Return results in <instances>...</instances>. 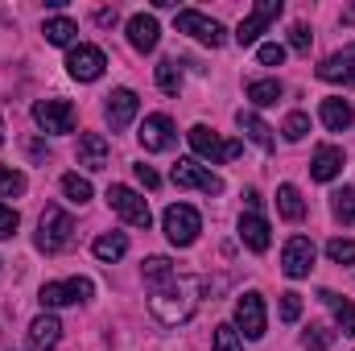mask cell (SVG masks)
I'll use <instances>...</instances> for the list:
<instances>
[{
    "label": "cell",
    "instance_id": "obj_8",
    "mask_svg": "<svg viewBox=\"0 0 355 351\" xmlns=\"http://www.w3.org/2000/svg\"><path fill=\"white\" fill-rule=\"evenodd\" d=\"M236 327L244 331V339H265L268 314H265V298H261L257 289H248V293L236 302Z\"/></svg>",
    "mask_w": 355,
    "mask_h": 351
},
{
    "label": "cell",
    "instance_id": "obj_23",
    "mask_svg": "<svg viewBox=\"0 0 355 351\" xmlns=\"http://www.w3.org/2000/svg\"><path fill=\"white\" fill-rule=\"evenodd\" d=\"M318 298H322V306L335 314V323H339V331L343 335H355V306L343 298V293H335V289H318Z\"/></svg>",
    "mask_w": 355,
    "mask_h": 351
},
{
    "label": "cell",
    "instance_id": "obj_39",
    "mask_svg": "<svg viewBox=\"0 0 355 351\" xmlns=\"http://www.w3.org/2000/svg\"><path fill=\"white\" fill-rule=\"evenodd\" d=\"M257 58H261L265 67H281V62H285V46H277V42H265V46L257 50Z\"/></svg>",
    "mask_w": 355,
    "mask_h": 351
},
{
    "label": "cell",
    "instance_id": "obj_15",
    "mask_svg": "<svg viewBox=\"0 0 355 351\" xmlns=\"http://www.w3.org/2000/svg\"><path fill=\"white\" fill-rule=\"evenodd\" d=\"M137 108H141L137 91H132V87H116L112 95H107L103 116H107V124H112V128H128V124H132V116H137Z\"/></svg>",
    "mask_w": 355,
    "mask_h": 351
},
{
    "label": "cell",
    "instance_id": "obj_12",
    "mask_svg": "<svg viewBox=\"0 0 355 351\" xmlns=\"http://www.w3.org/2000/svg\"><path fill=\"white\" fill-rule=\"evenodd\" d=\"M277 17H281V0H261V4H252V12H248V17L240 21V29H236V42H240V46H252Z\"/></svg>",
    "mask_w": 355,
    "mask_h": 351
},
{
    "label": "cell",
    "instance_id": "obj_38",
    "mask_svg": "<svg viewBox=\"0 0 355 351\" xmlns=\"http://www.w3.org/2000/svg\"><path fill=\"white\" fill-rule=\"evenodd\" d=\"M297 318H302V293L285 289L281 293V323H297Z\"/></svg>",
    "mask_w": 355,
    "mask_h": 351
},
{
    "label": "cell",
    "instance_id": "obj_1",
    "mask_svg": "<svg viewBox=\"0 0 355 351\" xmlns=\"http://www.w3.org/2000/svg\"><path fill=\"white\" fill-rule=\"evenodd\" d=\"M194 293H198V281L194 277H174V281H166V285L153 289L149 310H153V318L162 327H182V323H190V314L198 306Z\"/></svg>",
    "mask_w": 355,
    "mask_h": 351
},
{
    "label": "cell",
    "instance_id": "obj_42",
    "mask_svg": "<svg viewBox=\"0 0 355 351\" xmlns=\"http://www.w3.org/2000/svg\"><path fill=\"white\" fill-rule=\"evenodd\" d=\"M132 174H137V182H141L145 190H157V186H162V178L153 174L149 166H132Z\"/></svg>",
    "mask_w": 355,
    "mask_h": 351
},
{
    "label": "cell",
    "instance_id": "obj_10",
    "mask_svg": "<svg viewBox=\"0 0 355 351\" xmlns=\"http://www.w3.org/2000/svg\"><path fill=\"white\" fill-rule=\"evenodd\" d=\"M33 120H37V128L62 137V132L75 128V108H71L67 99H37V103H33Z\"/></svg>",
    "mask_w": 355,
    "mask_h": 351
},
{
    "label": "cell",
    "instance_id": "obj_25",
    "mask_svg": "<svg viewBox=\"0 0 355 351\" xmlns=\"http://www.w3.org/2000/svg\"><path fill=\"white\" fill-rule=\"evenodd\" d=\"M277 211H281V215H285L289 223H297V219L306 215L302 190H297V186H289V182H285V186H277Z\"/></svg>",
    "mask_w": 355,
    "mask_h": 351
},
{
    "label": "cell",
    "instance_id": "obj_30",
    "mask_svg": "<svg viewBox=\"0 0 355 351\" xmlns=\"http://www.w3.org/2000/svg\"><path fill=\"white\" fill-rule=\"evenodd\" d=\"M157 87L166 91V95L182 91V67H178V58H162L157 62Z\"/></svg>",
    "mask_w": 355,
    "mask_h": 351
},
{
    "label": "cell",
    "instance_id": "obj_35",
    "mask_svg": "<svg viewBox=\"0 0 355 351\" xmlns=\"http://www.w3.org/2000/svg\"><path fill=\"white\" fill-rule=\"evenodd\" d=\"M306 132H310V116H306V112H289L285 124H281V137H285V141H302Z\"/></svg>",
    "mask_w": 355,
    "mask_h": 351
},
{
    "label": "cell",
    "instance_id": "obj_18",
    "mask_svg": "<svg viewBox=\"0 0 355 351\" xmlns=\"http://www.w3.org/2000/svg\"><path fill=\"white\" fill-rule=\"evenodd\" d=\"M62 339V323L54 314H42L29 323V351H54Z\"/></svg>",
    "mask_w": 355,
    "mask_h": 351
},
{
    "label": "cell",
    "instance_id": "obj_2",
    "mask_svg": "<svg viewBox=\"0 0 355 351\" xmlns=\"http://www.w3.org/2000/svg\"><path fill=\"white\" fill-rule=\"evenodd\" d=\"M71 240H75V219L58 203H50L42 211V219H37V248L42 252H62Z\"/></svg>",
    "mask_w": 355,
    "mask_h": 351
},
{
    "label": "cell",
    "instance_id": "obj_17",
    "mask_svg": "<svg viewBox=\"0 0 355 351\" xmlns=\"http://www.w3.org/2000/svg\"><path fill=\"white\" fill-rule=\"evenodd\" d=\"M318 79H322V83H352L355 87V46L331 54V58L318 67Z\"/></svg>",
    "mask_w": 355,
    "mask_h": 351
},
{
    "label": "cell",
    "instance_id": "obj_33",
    "mask_svg": "<svg viewBox=\"0 0 355 351\" xmlns=\"http://www.w3.org/2000/svg\"><path fill=\"white\" fill-rule=\"evenodd\" d=\"M62 194H67L71 203H79V207H83V203H91V194H95V190H91L87 178H79V174H62Z\"/></svg>",
    "mask_w": 355,
    "mask_h": 351
},
{
    "label": "cell",
    "instance_id": "obj_22",
    "mask_svg": "<svg viewBox=\"0 0 355 351\" xmlns=\"http://www.w3.org/2000/svg\"><path fill=\"white\" fill-rule=\"evenodd\" d=\"M107 153H112V149H107V141H103L99 132H83V137H79V166H83V170H103V166H107Z\"/></svg>",
    "mask_w": 355,
    "mask_h": 351
},
{
    "label": "cell",
    "instance_id": "obj_43",
    "mask_svg": "<svg viewBox=\"0 0 355 351\" xmlns=\"http://www.w3.org/2000/svg\"><path fill=\"white\" fill-rule=\"evenodd\" d=\"M116 17H120L116 8H99V12H95V21H99V25H116Z\"/></svg>",
    "mask_w": 355,
    "mask_h": 351
},
{
    "label": "cell",
    "instance_id": "obj_28",
    "mask_svg": "<svg viewBox=\"0 0 355 351\" xmlns=\"http://www.w3.org/2000/svg\"><path fill=\"white\" fill-rule=\"evenodd\" d=\"M141 273H145V281L157 289V285H166V281H174V264H170V257H149V261L141 264Z\"/></svg>",
    "mask_w": 355,
    "mask_h": 351
},
{
    "label": "cell",
    "instance_id": "obj_34",
    "mask_svg": "<svg viewBox=\"0 0 355 351\" xmlns=\"http://www.w3.org/2000/svg\"><path fill=\"white\" fill-rule=\"evenodd\" d=\"M25 174L21 170H8V166H0V198H17V194H25Z\"/></svg>",
    "mask_w": 355,
    "mask_h": 351
},
{
    "label": "cell",
    "instance_id": "obj_20",
    "mask_svg": "<svg viewBox=\"0 0 355 351\" xmlns=\"http://www.w3.org/2000/svg\"><path fill=\"white\" fill-rule=\"evenodd\" d=\"M310 174L318 178V182L339 178L343 174V149H339V145H318V153H314V162H310Z\"/></svg>",
    "mask_w": 355,
    "mask_h": 351
},
{
    "label": "cell",
    "instance_id": "obj_27",
    "mask_svg": "<svg viewBox=\"0 0 355 351\" xmlns=\"http://www.w3.org/2000/svg\"><path fill=\"white\" fill-rule=\"evenodd\" d=\"M91 252H95L99 261H107V264H112V261H120V257L128 252V240H124L120 232H107V236H99V240L91 244Z\"/></svg>",
    "mask_w": 355,
    "mask_h": 351
},
{
    "label": "cell",
    "instance_id": "obj_44",
    "mask_svg": "<svg viewBox=\"0 0 355 351\" xmlns=\"http://www.w3.org/2000/svg\"><path fill=\"white\" fill-rule=\"evenodd\" d=\"M0 145H4V124H0Z\"/></svg>",
    "mask_w": 355,
    "mask_h": 351
},
{
    "label": "cell",
    "instance_id": "obj_16",
    "mask_svg": "<svg viewBox=\"0 0 355 351\" xmlns=\"http://www.w3.org/2000/svg\"><path fill=\"white\" fill-rule=\"evenodd\" d=\"M124 29H128V46H132V50H141V54L157 50V37H162V29H157V21H153L149 12H132Z\"/></svg>",
    "mask_w": 355,
    "mask_h": 351
},
{
    "label": "cell",
    "instance_id": "obj_6",
    "mask_svg": "<svg viewBox=\"0 0 355 351\" xmlns=\"http://www.w3.org/2000/svg\"><path fill=\"white\" fill-rule=\"evenodd\" d=\"M91 293H95V285H91L87 277H71V281H50V285H42V306L46 310H58V306H79V302H87Z\"/></svg>",
    "mask_w": 355,
    "mask_h": 351
},
{
    "label": "cell",
    "instance_id": "obj_37",
    "mask_svg": "<svg viewBox=\"0 0 355 351\" xmlns=\"http://www.w3.org/2000/svg\"><path fill=\"white\" fill-rule=\"evenodd\" d=\"M215 351H244V343H240V331L236 327H215Z\"/></svg>",
    "mask_w": 355,
    "mask_h": 351
},
{
    "label": "cell",
    "instance_id": "obj_36",
    "mask_svg": "<svg viewBox=\"0 0 355 351\" xmlns=\"http://www.w3.org/2000/svg\"><path fill=\"white\" fill-rule=\"evenodd\" d=\"M327 257L335 264H355V240H343V236H335L331 244H327Z\"/></svg>",
    "mask_w": 355,
    "mask_h": 351
},
{
    "label": "cell",
    "instance_id": "obj_32",
    "mask_svg": "<svg viewBox=\"0 0 355 351\" xmlns=\"http://www.w3.org/2000/svg\"><path fill=\"white\" fill-rule=\"evenodd\" d=\"M248 99H252L257 108H268V103L281 99V83H277V79H257V83H248Z\"/></svg>",
    "mask_w": 355,
    "mask_h": 351
},
{
    "label": "cell",
    "instance_id": "obj_7",
    "mask_svg": "<svg viewBox=\"0 0 355 351\" xmlns=\"http://www.w3.org/2000/svg\"><path fill=\"white\" fill-rule=\"evenodd\" d=\"M178 33H190L194 42H202V46H211V50H219V46L227 42L223 25H219L215 17L194 12V8H182V12H178Z\"/></svg>",
    "mask_w": 355,
    "mask_h": 351
},
{
    "label": "cell",
    "instance_id": "obj_5",
    "mask_svg": "<svg viewBox=\"0 0 355 351\" xmlns=\"http://www.w3.org/2000/svg\"><path fill=\"white\" fill-rule=\"evenodd\" d=\"M103 198H107V207H112L128 228H149V223H153L149 203H145L132 186H120V182H116V186H107V194H103Z\"/></svg>",
    "mask_w": 355,
    "mask_h": 351
},
{
    "label": "cell",
    "instance_id": "obj_11",
    "mask_svg": "<svg viewBox=\"0 0 355 351\" xmlns=\"http://www.w3.org/2000/svg\"><path fill=\"white\" fill-rule=\"evenodd\" d=\"M103 67H107V58L99 46H71V54H67V71L79 83H95L103 75Z\"/></svg>",
    "mask_w": 355,
    "mask_h": 351
},
{
    "label": "cell",
    "instance_id": "obj_26",
    "mask_svg": "<svg viewBox=\"0 0 355 351\" xmlns=\"http://www.w3.org/2000/svg\"><path fill=\"white\" fill-rule=\"evenodd\" d=\"M42 33H46V42H50V46H71V42H75V33H79V25H75L71 17H50V21L42 25Z\"/></svg>",
    "mask_w": 355,
    "mask_h": 351
},
{
    "label": "cell",
    "instance_id": "obj_40",
    "mask_svg": "<svg viewBox=\"0 0 355 351\" xmlns=\"http://www.w3.org/2000/svg\"><path fill=\"white\" fill-rule=\"evenodd\" d=\"M17 228H21V215H17L12 207H4V203H0V240H8Z\"/></svg>",
    "mask_w": 355,
    "mask_h": 351
},
{
    "label": "cell",
    "instance_id": "obj_19",
    "mask_svg": "<svg viewBox=\"0 0 355 351\" xmlns=\"http://www.w3.org/2000/svg\"><path fill=\"white\" fill-rule=\"evenodd\" d=\"M236 124H240V132H244V137H248L257 149L272 153V145H277V141H272V128H268L257 112H244V108H240V112H236Z\"/></svg>",
    "mask_w": 355,
    "mask_h": 351
},
{
    "label": "cell",
    "instance_id": "obj_41",
    "mask_svg": "<svg viewBox=\"0 0 355 351\" xmlns=\"http://www.w3.org/2000/svg\"><path fill=\"white\" fill-rule=\"evenodd\" d=\"M289 46H293L297 54H310V29H306L302 21H297V25L289 29Z\"/></svg>",
    "mask_w": 355,
    "mask_h": 351
},
{
    "label": "cell",
    "instance_id": "obj_29",
    "mask_svg": "<svg viewBox=\"0 0 355 351\" xmlns=\"http://www.w3.org/2000/svg\"><path fill=\"white\" fill-rule=\"evenodd\" d=\"M335 335H339V331H331V327H322V323H310V327L302 331V348L306 351H327L335 343Z\"/></svg>",
    "mask_w": 355,
    "mask_h": 351
},
{
    "label": "cell",
    "instance_id": "obj_24",
    "mask_svg": "<svg viewBox=\"0 0 355 351\" xmlns=\"http://www.w3.org/2000/svg\"><path fill=\"white\" fill-rule=\"evenodd\" d=\"M318 116H322V124H327L331 132H343V128H352L355 124V112H352L347 99H322Z\"/></svg>",
    "mask_w": 355,
    "mask_h": 351
},
{
    "label": "cell",
    "instance_id": "obj_13",
    "mask_svg": "<svg viewBox=\"0 0 355 351\" xmlns=\"http://www.w3.org/2000/svg\"><path fill=\"white\" fill-rule=\"evenodd\" d=\"M137 137H141L145 153H166V149L174 145L178 132H174V120L157 112V116H145V124H141V132H137Z\"/></svg>",
    "mask_w": 355,
    "mask_h": 351
},
{
    "label": "cell",
    "instance_id": "obj_14",
    "mask_svg": "<svg viewBox=\"0 0 355 351\" xmlns=\"http://www.w3.org/2000/svg\"><path fill=\"white\" fill-rule=\"evenodd\" d=\"M310 268H314V244L306 236H293L281 252V273L297 281V277H310Z\"/></svg>",
    "mask_w": 355,
    "mask_h": 351
},
{
    "label": "cell",
    "instance_id": "obj_21",
    "mask_svg": "<svg viewBox=\"0 0 355 351\" xmlns=\"http://www.w3.org/2000/svg\"><path fill=\"white\" fill-rule=\"evenodd\" d=\"M240 240H244L252 252H268V219L265 215H257V211L240 215Z\"/></svg>",
    "mask_w": 355,
    "mask_h": 351
},
{
    "label": "cell",
    "instance_id": "obj_3",
    "mask_svg": "<svg viewBox=\"0 0 355 351\" xmlns=\"http://www.w3.org/2000/svg\"><path fill=\"white\" fill-rule=\"evenodd\" d=\"M162 228H166V240H170L174 248H190V244L198 240V232H202V215H198L190 203H174V207H166Z\"/></svg>",
    "mask_w": 355,
    "mask_h": 351
},
{
    "label": "cell",
    "instance_id": "obj_4",
    "mask_svg": "<svg viewBox=\"0 0 355 351\" xmlns=\"http://www.w3.org/2000/svg\"><path fill=\"white\" fill-rule=\"evenodd\" d=\"M186 137H190V149H194L198 157H207L211 166H215V162H236V157L244 153V141H223V137L211 132L207 124H194Z\"/></svg>",
    "mask_w": 355,
    "mask_h": 351
},
{
    "label": "cell",
    "instance_id": "obj_31",
    "mask_svg": "<svg viewBox=\"0 0 355 351\" xmlns=\"http://www.w3.org/2000/svg\"><path fill=\"white\" fill-rule=\"evenodd\" d=\"M331 211L339 223H355V186H343L331 194Z\"/></svg>",
    "mask_w": 355,
    "mask_h": 351
},
{
    "label": "cell",
    "instance_id": "obj_9",
    "mask_svg": "<svg viewBox=\"0 0 355 351\" xmlns=\"http://www.w3.org/2000/svg\"><path fill=\"white\" fill-rule=\"evenodd\" d=\"M174 186H182V190H202V194H223V178L211 174L207 166H198L194 157H182L174 166Z\"/></svg>",
    "mask_w": 355,
    "mask_h": 351
}]
</instances>
